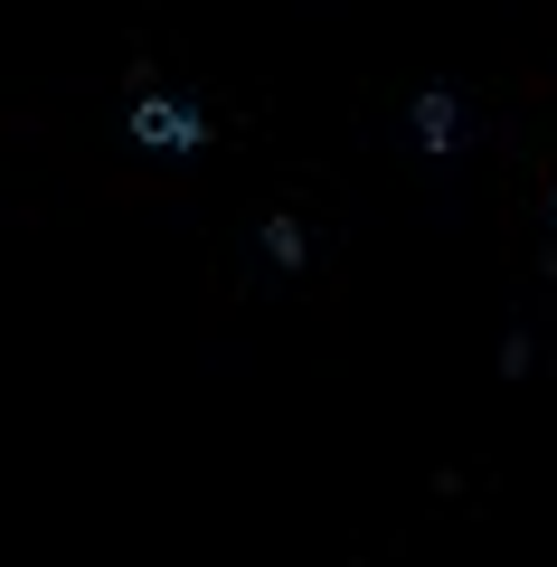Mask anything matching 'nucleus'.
I'll use <instances>...</instances> for the list:
<instances>
[{"mask_svg":"<svg viewBox=\"0 0 557 567\" xmlns=\"http://www.w3.org/2000/svg\"><path fill=\"white\" fill-rule=\"evenodd\" d=\"M133 142H142V152H199L208 123L189 114L179 95H133Z\"/></svg>","mask_w":557,"mask_h":567,"instance_id":"1","label":"nucleus"},{"mask_svg":"<svg viewBox=\"0 0 557 567\" xmlns=\"http://www.w3.org/2000/svg\"><path fill=\"white\" fill-rule=\"evenodd\" d=\"M454 133H463V104L444 95V85H425V95H416V142H425V152H454Z\"/></svg>","mask_w":557,"mask_h":567,"instance_id":"2","label":"nucleus"},{"mask_svg":"<svg viewBox=\"0 0 557 567\" xmlns=\"http://www.w3.org/2000/svg\"><path fill=\"white\" fill-rule=\"evenodd\" d=\"M256 246H265L275 265H302V227H293V218H265V237H256Z\"/></svg>","mask_w":557,"mask_h":567,"instance_id":"3","label":"nucleus"}]
</instances>
